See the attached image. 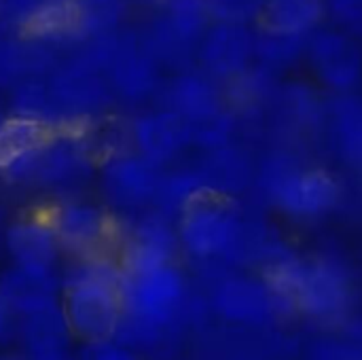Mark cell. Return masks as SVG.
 I'll return each instance as SVG.
<instances>
[{
  "label": "cell",
  "instance_id": "cell-1",
  "mask_svg": "<svg viewBox=\"0 0 362 360\" xmlns=\"http://www.w3.org/2000/svg\"><path fill=\"white\" fill-rule=\"evenodd\" d=\"M123 265L108 257L83 259L62 286V316L85 346L115 339L123 323Z\"/></svg>",
  "mask_w": 362,
  "mask_h": 360
},
{
  "label": "cell",
  "instance_id": "cell-2",
  "mask_svg": "<svg viewBox=\"0 0 362 360\" xmlns=\"http://www.w3.org/2000/svg\"><path fill=\"white\" fill-rule=\"evenodd\" d=\"M286 308L318 320H335L350 306V282L341 267L327 259H303L288 255L265 272Z\"/></svg>",
  "mask_w": 362,
  "mask_h": 360
},
{
  "label": "cell",
  "instance_id": "cell-3",
  "mask_svg": "<svg viewBox=\"0 0 362 360\" xmlns=\"http://www.w3.org/2000/svg\"><path fill=\"white\" fill-rule=\"evenodd\" d=\"M180 248L197 259H242L250 227L227 197L204 193L178 216Z\"/></svg>",
  "mask_w": 362,
  "mask_h": 360
},
{
  "label": "cell",
  "instance_id": "cell-4",
  "mask_svg": "<svg viewBox=\"0 0 362 360\" xmlns=\"http://www.w3.org/2000/svg\"><path fill=\"white\" fill-rule=\"evenodd\" d=\"M261 185L272 204L293 219L322 216L339 202V185L327 170L303 166L284 155L267 161Z\"/></svg>",
  "mask_w": 362,
  "mask_h": 360
},
{
  "label": "cell",
  "instance_id": "cell-5",
  "mask_svg": "<svg viewBox=\"0 0 362 360\" xmlns=\"http://www.w3.org/2000/svg\"><path fill=\"white\" fill-rule=\"evenodd\" d=\"M45 216L53 227L62 250L74 252L81 261L108 257V248L115 242V225L102 208L68 199L53 206Z\"/></svg>",
  "mask_w": 362,
  "mask_h": 360
},
{
  "label": "cell",
  "instance_id": "cell-6",
  "mask_svg": "<svg viewBox=\"0 0 362 360\" xmlns=\"http://www.w3.org/2000/svg\"><path fill=\"white\" fill-rule=\"evenodd\" d=\"M305 57L322 85L337 95L350 93L362 79V47L339 28H318L308 36Z\"/></svg>",
  "mask_w": 362,
  "mask_h": 360
},
{
  "label": "cell",
  "instance_id": "cell-7",
  "mask_svg": "<svg viewBox=\"0 0 362 360\" xmlns=\"http://www.w3.org/2000/svg\"><path fill=\"white\" fill-rule=\"evenodd\" d=\"M87 146L83 138L72 132L59 129L45 146L17 163L6 174L25 185L62 187L83 176L87 170Z\"/></svg>",
  "mask_w": 362,
  "mask_h": 360
},
{
  "label": "cell",
  "instance_id": "cell-8",
  "mask_svg": "<svg viewBox=\"0 0 362 360\" xmlns=\"http://www.w3.org/2000/svg\"><path fill=\"white\" fill-rule=\"evenodd\" d=\"M257 30L250 25L212 23L197 45V62L216 81H233L255 64Z\"/></svg>",
  "mask_w": 362,
  "mask_h": 360
},
{
  "label": "cell",
  "instance_id": "cell-9",
  "mask_svg": "<svg viewBox=\"0 0 362 360\" xmlns=\"http://www.w3.org/2000/svg\"><path fill=\"white\" fill-rule=\"evenodd\" d=\"M102 182L112 204L123 208H138L155 199L161 174L159 166L138 153H117L106 161Z\"/></svg>",
  "mask_w": 362,
  "mask_h": 360
},
{
  "label": "cell",
  "instance_id": "cell-10",
  "mask_svg": "<svg viewBox=\"0 0 362 360\" xmlns=\"http://www.w3.org/2000/svg\"><path fill=\"white\" fill-rule=\"evenodd\" d=\"M165 110L193 127L225 110V93L218 81L204 70H185L165 89Z\"/></svg>",
  "mask_w": 362,
  "mask_h": 360
},
{
  "label": "cell",
  "instance_id": "cell-11",
  "mask_svg": "<svg viewBox=\"0 0 362 360\" xmlns=\"http://www.w3.org/2000/svg\"><path fill=\"white\" fill-rule=\"evenodd\" d=\"M180 248L178 229L172 227L168 216H146L142 219L123 242V269H144L157 265L174 263Z\"/></svg>",
  "mask_w": 362,
  "mask_h": 360
},
{
  "label": "cell",
  "instance_id": "cell-12",
  "mask_svg": "<svg viewBox=\"0 0 362 360\" xmlns=\"http://www.w3.org/2000/svg\"><path fill=\"white\" fill-rule=\"evenodd\" d=\"M49 91L59 115H83L100 108L112 89L100 72L72 59L55 72L49 83Z\"/></svg>",
  "mask_w": 362,
  "mask_h": 360
},
{
  "label": "cell",
  "instance_id": "cell-13",
  "mask_svg": "<svg viewBox=\"0 0 362 360\" xmlns=\"http://www.w3.org/2000/svg\"><path fill=\"white\" fill-rule=\"evenodd\" d=\"M214 306L225 318L244 325L265 323L278 314V308H286L267 278L265 282L246 280V278L225 282L216 291Z\"/></svg>",
  "mask_w": 362,
  "mask_h": 360
},
{
  "label": "cell",
  "instance_id": "cell-14",
  "mask_svg": "<svg viewBox=\"0 0 362 360\" xmlns=\"http://www.w3.org/2000/svg\"><path fill=\"white\" fill-rule=\"evenodd\" d=\"M132 142L138 155L161 166L193 142L191 125L170 110L148 112L132 125Z\"/></svg>",
  "mask_w": 362,
  "mask_h": 360
},
{
  "label": "cell",
  "instance_id": "cell-15",
  "mask_svg": "<svg viewBox=\"0 0 362 360\" xmlns=\"http://www.w3.org/2000/svg\"><path fill=\"white\" fill-rule=\"evenodd\" d=\"M0 295L11 312H17L23 318L62 306V286L53 272L13 267L0 280Z\"/></svg>",
  "mask_w": 362,
  "mask_h": 360
},
{
  "label": "cell",
  "instance_id": "cell-16",
  "mask_svg": "<svg viewBox=\"0 0 362 360\" xmlns=\"http://www.w3.org/2000/svg\"><path fill=\"white\" fill-rule=\"evenodd\" d=\"M6 246L15 261V267L36 272H53L62 252L57 236L45 214L19 219L8 229Z\"/></svg>",
  "mask_w": 362,
  "mask_h": 360
},
{
  "label": "cell",
  "instance_id": "cell-17",
  "mask_svg": "<svg viewBox=\"0 0 362 360\" xmlns=\"http://www.w3.org/2000/svg\"><path fill=\"white\" fill-rule=\"evenodd\" d=\"M104 74L110 89L132 102L148 98L159 85V64L144 51L138 34L112 59Z\"/></svg>",
  "mask_w": 362,
  "mask_h": 360
},
{
  "label": "cell",
  "instance_id": "cell-18",
  "mask_svg": "<svg viewBox=\"0 0 362 360\" xmlns=\"http://www.w3.org/2000/svg\"><path fill=\"white\" fill-rule=\"evenodd\" d=\"M57 132V125L21 115L0 121V172L6 174L13 170L17 163L45 146Z\"/></svg>",
  "mask_w": 362,
  "mask_h": 360
},
{
  "label": "cell",
  "instance_id": "cell-19",
  "mask_svg": "<svg viewBox=\"0 0 362 360\" xmlns=\"http://www.w3.org/2000/svg\"><path fill=\"white\" fill-rule=\"evenodd\" d=\"M327 17V0H267L259 25L278 34L308 38L322 28Z\"/></svg>",
  "mask_w": 362,
  "mask_h": 360
},
{
  "label": "cell",
  "instance_id": "cell-20",
  "mask_svg": "<svg viewBox=\"0 0 362 360\" xmlns=\"http://www.w3.org/2000/svg\"><path fill=\"white\" fill-rule=\"evenodd\" d=\"M333 142L341 157L362 172V98L354 93L335 95L327 106Z\"/></svg>",
  "mask_w": 362,
  "mask_h": 360
},
{
  "label": "cell",
  "instance_id": "cell-21",
  "mask_svg": "<svg viewBox=\"0 0 362 360\" xmlns=\"http://www.w3.org/2000/svg\"><path fill=\"white\" fill-rule=\"evenodd\" d=\"M70 337L72 335L59 308L25 318L23 346L28 360H70Z\"/></svg>",
  "mask_w": 362,
  "mask_h": 360
},
{
  "label": "cell",
  "instance_id": "cell-22",
  "mask_svg": "<svg viewBox=\"0 0 362 360\" xmlns=\"http://www.w3.org/2000/svg\"><path fill=\"white\" fill-rule=\"evenodd\" d=\"M155 17L168 32L195 51L212 25L206 0H163Z\"/></svg>",
  "mask_w": 362,
  "mask_h": 360
},
{
  "label": "cell",
  "instance_id": "cell-23",
  "mask_svg": "<svg viewBox=\"0 0 362 360\" xmlns=\"http://www.w3.org/2000/svg\"><path fill=\"white\" fill-rule=\"evenodd\" d=\"M132 0H74L78 17V38L89 40L121 30Z\"/></svg>",
  "mask_w": 362,
  "mask_h": 360
},
{
  "label": "cell",
  "instance_id": "cell-24",
  "mask_svg": "<svg viewBox=\"0 0 362 360\" xmlns=\"http://www.w3.org/2000/svg\"><path fill=\"white\" fill-rule=\"evenodd\" d=\"M305 45H308V38L278 34V32L259 28L257 45H255V64L276 74L280 70L291 68L301 57H305Z\"/></svg>",
  "mask_w": 362,
  "mask_h": 360
},
{
  "label": "cell",
  "instance_id": "cell-25",
  "mask_svg": "<svg viewBox=\"0 0 362 360\" xmlns=\"http://www.w3.org/2000/svg\"><path fill=\"white\" fill-rule=\"evenodd\" d=\"M42 59V42L15 38H0V81H13L30 72Z\"/></svg>",
  "mask_w": 362,
  "mask_h": 360
},
{
  "label": "cell",
  "instance_id": "cell-26",
  "mask_svg": "<svg viewBox=\"0 0 362 360\" xmlns=\"http://www.w3.org/2000/svg\"><path fill=\"white\" fill-rule=\"evenodd\" d=\"M267 0H206L212 23L255 25L261 23Z\"/></svg>",
  "mask_w": 362,
  "mask_h": 360
},
{
  "label": "cell",
  "instance_id": "cell-27",
  "mask_svg": "<svg viewBox=\"0 0 362 360\" xmlns=\"http://www.w3.org/2000/svg\"><path fill=\"white\" fill-rule=\"evenodd\" d=\"M280 95H282L284 108L291 115V119H295L299 123L318 121L322 117V112H325L318 98H316V93L310 91L303 85H291Z\"/></svg>",
  "mask_w": 362,
  "mask_h": 360
},
{
  "label": "cell",
  "instance_id": "cell-28",
  "mask_svg": "<svg viewBox=\"0 0 362 360\" xmlns=\"http://www.w3.org/2000/svg\"><path fill=\"white\" fill-rule=\"evenodd\" d=\"M327 15L350 36H362V0H327Z\"/></svg>",
  "mask_w": 362,
  "mask_h": 360
},
{
  "label": "cell",
  "instance_id": "cell-29",
  "mask_svg": "<svg viewBox=\"0 0 362 360\" xmlns=\"http://www.w3.org/2000/svg\"><path fill=\"white\" fill-rule=\"evenodd\" d=\"M45 2L47 0H2L0 23H4L8 28H17L19 32H23L28 21L38 13V8Z\"/></svg>",
  "mask_w": 362,
  "mask_h": 360
},
{
  "label": "cell",
  "instance_id": "cell-30",
  "mask_svg": "<svg viewBox=\"0 0 362 360\" xmlns=\"http://www.w3.org/2000/svg\"><path fill=\"white\" fill-rule=\"evenodd\" d=\"M83 360H138L136 354L123 346L117 339H106V342H98V344H89L85 346V359Z\"/></svg>",
  "mask_w": 362,
  "mask_h": 360
},
{
  "label": "cell",
  "instance_id": "cell-31",
  "mask_svg": "<svg viewBox=\"0 0 362 360\" xmlns=\"http://www.w3.org/2000/svg\"><path fill=\"white\" fill-rule=\"evenodd\" d=\"M11 308L6 306V301L2 299V295H0V337L8 331V325H11Z\"/></svg>",
  "mask_w": 362,
  "mask_h": 360
},
{
  "label": "cell",
  "instance_id": "cell-32",
  "mask_svg": "<svg viewBox=\"0 0 362 360\" xmlns=\"http://www.w3.org/2000/svg\"><path fill=\"white\" fill-rule=\"evenodd\" d=\"M0 15H2V0H0Z\"/></svg>",
  "mask_w": 362,
  "mask_h": 360
},
{
  "label": "cell",
  "instance_id": "cell-33",
  "mask_svg": "<svg viewBox=\"0 0 362 360\" xmlns=\"http://www.w3.org/2000/svg\"><path fill=\"white\" fill-rule=\"evenodd\" d=\"M66 2H70V0H66Z\"/></svg>",
  "mask_w": 362,
  "mask_h": 360
}]
</instances>
